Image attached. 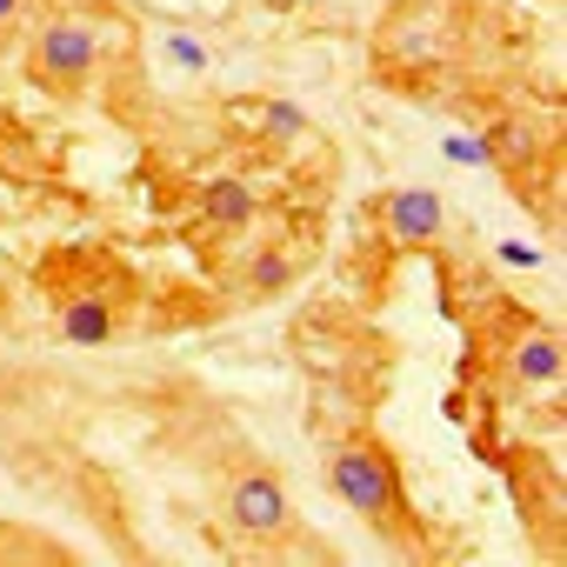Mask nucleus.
Instances as JSON below:
<instances>
[{
  "label": "nucleus",
  "instance_id": "10",
  "mask_svg": "<svg viewBox=\"0 0 567 567\" xmlns=\"http://www.w3.org/2000/svg\"><path fill=\"white\" fill-rule=\"evenodd\" d=\"M527 154H534V134H527V127L507 121V127L487 134V161H494V167H501V161H527Z\"/></svg>",
  "mask_w": 567,
  "mask_h": 567
},
{
  "label": "nucleus",
  "instance_id": "14",
  "mask_svg": "<svg viewBox=\"0 0 567 567\" xmlns=\"http://www.w3.org/2000/svg\"><path fill=\"white\" fill-rule=\"evenodd\" d=\"M21 14H28V0H0V28H14Z\"/></svg>",
  "mask_w": 567,
  "mask_h": 567
},
{
  "label": "nucleus",
  "instance_id": "8",
  "mask_svg": "<svg viewBox=\"0 0 567 567\" xmlns=\"http://www.w3.org/2000/svg\"><path fill=\"white\" fill-rule=\"evenodd\" d=\"M295 280V260H288V247H260V260L247 267V288L254 295H280Z\"/></svg>",
  "mask_w": 567,
  "mask_h": 567
},
{
  "label": "nucleus",
  "instance_id": "5",
  "mask_svg": "<svg viewBox=\"0 0 567 567\" xmlns=\"http://www.w3.org/2000/svg\"><path fill=\"white\" fill-rule=\"evenodd\" d=\"M507 368H514V381H527V388H560V334H554V328H527V334L514 341Z\"/></svg>",
  "mask_w": 567,
  "mask_h": 567
},
{
  "label": "nucleus",
  "instance_id": "11",
  "mask_svg": "<svg viewBox=\"0 0 567 567\" xmlns=\"http://www.w3.org/2000/svg\"><path fill=\"white\" fill-rule=\"evenodd\" d=\"M441 147H447V161H461V167H494V161H487V141H474V134H447Z\"/></svg>",
  "mask_w": 567,
  "mask_h": 567
},
{
  "label": "nucleus",
  "instance_id": "3",
  "mask_svg": "<svg viewBox=\"0 0 567 567\" xmlns=\"http://www.w3.org/2000/svg\"><path fill=\"white\" fill-rule=\"evenodd\" d=\"M227 520L254 540H274V534H288L295 507H288V487H280L274 474H240L227 487Z\"/></svg>",
  "mask_w": 567,
  "mask_h": 567
},
{
  "label": "nucleus",
  "instance_id": "7",
  "mask_svg": "<svg viewBox=\"0 0 567 567\" xmlns=\"http://www.w3.org/2000/svg\"><path fill=\"white\" fill-rule=\"evenodd\" d=\"M200 214H207L214 227H227V234H234V227H247V220H254V187H247V181H234V174H220V181H207V187H200Z\"/></svg>",
  "mask_w": 567,
  "mask_h": 567
},
{
  "label": "nucleus",
  "instance_id": "6",
  "mask_svg": "<svg viewBox=\"0 0 567 567\" xmlns=\"http://www.w3.org/2000/svg\"><path fill=\"white\" fill-rule=\"evenodd\" d=\"M61 334H68L74 348L114 341V301H107V295H74V301L61 308Z\"/></svg>",
  "mask_w": 567,
  "mask_h": 567
},
{
  "label": "nucleus",
  "instance_id": "2",
  "mask_svg": "<svg viewBox=\"0 0 567 567\" xmlns=\"http://www.w3.org/2000/svg\"><path fill=\"white\" fill-rule=\"evenodd\" d=\"M28 68H34L41 87H61V94L87 87L94 68H101V28H94V21H74V14L48 21V28L34 34V48H28Z\"/></svg>",
  "mask_w": 567,
  "mask_h": 567
},
{
  "label": "nucleus",
  "instance_id": "1",
  "mask_svg": "<svg viewBox=\"0 0 567 567\" xmlns=\"http://www.w3.org/2000/svg\"><path fill=\"white\" fill-rule=\"evenodd\" d=\"M328 487H334L354 514H368V527H381V534H401V527H408L401 467H394V454H388L374 434H354V441H341V447L328 454Z\"/></svg>",
  "mask_w": 567,
  "mask_h": 567
},
{
  "label": "nucleus",
  "instance_id": "13",
  "mask_svg": "<svg viewBox=\"0 0 567 567\" xmlns=\"http://www.w3.org/2000/svg\"><path fill=\"white\" fill-rule=\"evenodd\" d=\"M501 260H507V267H540V254H534L527 240H501Z\"/></svg>",
  "mask_w": 567,
  "mask_h": 567
},
{
  "label": "nucleus",
  "instance_id": "4",
  "mask_svg": "<svg viewBox=\"0 0 567 567\" xmlns=\"http://www.w3.org/2000/svg\"><path fill=\"white\" fill-rule=\"evenodd\" d=\"M381 227L401 247H427L447 234V200L434 187H394V194H381Z\"/></svg>",
  "mask_w": 567,
  "mask_h": 567
},
{
  "label": "nucleus",
  "instance_id": "9",
  "mask_svg": "<svg viewBox=\"0 0 567 567\" xmlns=\"http://www.w3.org/2000/svg\"><path fill=\"white\" fill-rule=\"evenodd\" d=\"M260 134L267 141H301L308 134V114L295 101H260Z\"/></svg>",
  "mask_w": 567,
  "mask_h": 567
},
{
  "label": "nucleus",
  "instance_id": "12",
  "mask_svg": "<svg viewBox=\"0 0 567 567\" xmlns=\"http://www.w3.org/2000/svg\"><path fill=\"white\" fill-rule=\"evenodd\" d=\"M167 54H174L181 68H207V48H200V41H187V34H167Z\"/></svg>",
  "mask_w": 567,
  "mask_h": 567
}]
</instances>
